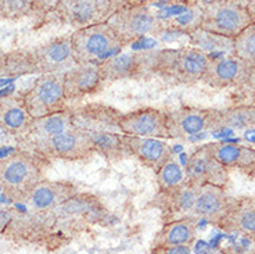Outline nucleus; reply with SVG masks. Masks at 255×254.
Segmentation results:
<instances>
[{"mask_svg": "<svg viewBox=\"0 0 255 254\" xmlns=\"http://www.w3.org/2000/svg\"><path fill=\"white\" fill-rule=\"evenodd\" d=\"M49 167V160L29 149L19 147L0 159V189L10 202L18 204L28 192L46 179Z\"/></svg>", "mask_w": 255, "mask_h": 254, "instance_id": "nucleus-1", "label": "nucleus"}, {"mask_svg": "<svg viewBox=\"0 0 255 254\" xmlns=\"http://www.w3.org/2000/svg\"><path fill=\"white\" fill-rule=\"evenodd\" d=\"M3 238L18 245H43L53 250L63 245L65 239L57 229V217L53 211H38L29 209L21 213L15 209L11 221L3 232Z\"/></svg>", "mask_w": 255, "mask_h": 254, "instance_id": "nucleus-2", "label": "nucleus"}, {"mask_svg": "<svg viewBox=\"0 0 255 254\" xmlns=\"http://www.w3.org/2000/svg\"><path fill=\"white\" fill-rule=\"evenodd\" d=\"M210 54L196 47L159 49L157 50L154 75L175 85H193L201 81Z\"/></svg>", "mask_w": 255, "mask_h": 254, "instance_id": "nucleus-3", "label": "nucleus"}, {"mask_svg": "<svg viewBox=\"0 0 255 254\" xmlns=\"http://www.w3.org/2000/svg\"><path fill=\"white\" fill-rule=\"evenodd\" d=\"M53 213L57 217L58 232L68 241L90 225L103 224L109 218V211L99 197L81 192L60 204Z\"/></svg>", "mask_w": 255, "mask_h": 254, "instance_id": "nucleus-4", "label": "nucleus"}, {"mask_svg": "<svg viewBox=\"0 0 255 254\" xmlns=\"http://www.w3.org/2000/svg\"><path fill=\"white\" fill-rule=\"evenodd\" d=\"M125 46L146 36H159L165 32L164 21L148 4H128L117 8L107 19Z\"/></svg>", "mask_w": 255, "mask_h": 254, "instance_id": "nucleus-5", "label": "nucleus"}, {"mask_svg": "<svg viewBox=\"0 0 255 254\" xmlns=\"http://www.w3.org/2000/svg\"><path fill=\"white\" fill-rule=\"evenodd\" d=\"M19 147L29 149L40 157L49 160L50 163L54 160L86 161L96 154L95 145L90 139L89 134L75 127L47 139L19 143Z\"/></svg>", "mask_w": 255, "mask_h": 254, "instance_id": "nucleus-6", "label": "nucleus"}, {"mask_svg": "<svg viewBox=\"0 0 255 254\" xmlns=\"http://www.w3.org/2000/svg\"><path fill=\"white\" fill-rule=\"evenodd\" d=\"M71 40L77 64L99 63L125 47L107 22L75 29L71 33Z\"/></svg>", "mask_w": 255, "mask_h": 254, "instance_id": "nucleus-7", "label": "nucleus"}, {"mask_svg": "<svg viewBox=\"0 0 255 254\" xmlns=\"http://www.w3.org/2000/svg\"><path fill=\"white\" fill-rule=\"evenodd\" d=\"M250 24L253 19L249 10L239 0H218L203 6L200 28L205 31L235 39Z\"/></svg>", "mask_w": 255, "mask_h": 254, "instance_id": "nucleus-8", "label": "nucleus"}, {"mask_svg": "<svg viewBox=\"0 0 255 254\" xmlns=\"http://www.w3.org/2000/svg\"><path fill=\"white\" fill-rule=\"evenodd\" d=\"M21 96L32 118L65 110L64 74H40L35 83Z\"/></svg>", "mask_w": 255, "mask_h": 254, "instance_id": "nucleus-9", "label": "nucleus"}, {"mask_svg": "<svg viewBox=\"0 0 255 254\" xmlns=\"http://www.w3.org/2000/svg\"><path fill=\"white\" fill-rule=\"evenodd\" d=\"M157 50H140L117 53L99 61V70L104 82L125 79H147L154 76Z\"/></svg>", "mask_w": 255, "mask_h": 254, "instance_id": "nucleus-10", "label": "nucleus"}, {"mask_svg": "<svg viewBox=\"0 0 255 254\" xmlns=\"http://www.w3.org/2000/svg\"><path fill=\"white\" fill-rule=\"evenodd\" d=\"M166 125L169 139H191L208 128H221V111L196 107L176 108L166 113Z\"/></svg>", "mask_w": 255, "mask_h": 254, "instance_id": "nucleus-11", "label": "nucleus"}, {"mask_svg": "<svg viewBox=\"0 0 255 254\" xmlns=\"http://www.w3.org/2000/svg\"><path fill=\"white\" fill-rule=\"evenodd\" d=\"M115 11L111 0H60L53 13L75 29L107 22Z\"/></svg>", "mask_w": 255, "mask_h": 254, "instance_id": "nucleus-12", "label": "nucleus"}, {"mask_svg": "<svg viewBox=\"0 0 255 254\" xmlns=\"http://www.w3.org/2000/svg\"><path fill=\"white\" fill-rule=\"evenodd\" d=\"M31 50L32 60L36 74H65L67 71L77 65L72 40L70 35H63L50 39L49 42L36 46Z\"/></svg>", "mask_w": 255, "mask_h": 254, "instance_id": "nucleus-13", "label": "nucleus"}, {"mask_svg": "<svg viewBox=\"0 0 255 254\" xmlns=\"http://www.w3.org/2000/svg\"><path fill=\"white\" fill-rule=\"evenodd\" d=\"M239 203L240 199L229 196L223 191L222 186L207 184L200 188L196 203L189 216L194 217L196 220L201 218L207 223L221 227Z\"/></svg>", "mask_w": 255, "mask_h": 254, "instance_id": "nucleus-14", "label": "nucleus"}, {"mask_svg": "<svg viewBox=\"0 0 255 254\" xmlns=\"http://www.w3.org/2000/svg\"><path fill=\"white\" fill-rule=\"evenodd\" d=\"M200 188L201 186L185 181L176 188L168 191H158L147 206L150 209L159 210L164 223L178 220L190 214L191 209L196 203Z\"/></svg>", "mask_w": 255, "mask_h": 254, "instance_id": "nucleus-15", "label": "nucleus"}, {"mask_svg": "<svg viewBox=\"0 0 255 254\" xmlns=\"http://www.w3.org/2000/svg\"><path fill=\"white\" fill-rule=\"evenodd\" d=\"M185 171L186 181L198 186L210 184L223 188L229 184L228 168L215 159L207 145L198 147L197 150L191 153L186 161Z\"/></svg>", "mask_w": 255, "mask_h": 254, "instance_id": "nucleus-16", "label": "nucleus"}, {"mask_svg": "<svg viewBox=\"0 0 255 254\" xmlns=\"http://www.w3.org/2000/svg\"><path fill=\"white\" fill-rule=\"evenodd\" d=\"M72 127L86 131L88 134H102V132H120V118L122 113L117 108L102 104L89 103L86 106L71 108Z\"/></svg>", "mask_w": 255, "mask_h": 254, "instance_id": "nucleus-17", "label": "nucleus"}, {"mask_svg": "<svg viewBox=\"0 0 255 254\" xmlns=\"http://www.w3.org/2000/svg\"><path fill=\"white\" fill-rule=\"evenodd\" d=\"M120 129L124 135L169 139L166 113L157 108H140L122 114L120 118Z\"/></svg>", "mask_w": 255, "mask_h": 254, "instance_id": "nucleus-18", "label": "nucleus"}, {"mask_svg": "<svg viewBox=\"0 0 255 254\" xmlns=\"http://www.w3.org/2000/svg\"><path fill=\"white\" fill-rule=\"evenodd\" d=\"M254 64L239 57L210 58V63L201 76V82L214 88H226L247 83Z\"/></svg>", "mask_w": 255, "mask_h": 254, "instance_id": "nucleus-19", "label": "nucleus"}, {"mask_svg": "<svg viewBox=\"0 0 255 254\" xmlns=\"http://www.w3.org/2000/svg\"><path fill=\"white\" fill-rule=\"evenodd\" d=\"M79 189L70 181H47L39 182L31 192H28L18 204L38 211H53L58 206L77 195Z\"/></svg>", "mask_w": 255, "mask_h": 254, "instance_id": "nucleus-20", "label": "nucleus"}, {"mask_svg": "<svg viewBox=\"0 0 255 254\" xmlns=\"http://www.w3.org/2000/svg\"><path fill=\"white\" fill-rule=\"evenodd\" d=\"M104 83L97 63L77 64L64 74L65 99L67 102H74L96 95L103 89Z\"/></svg>", "mask_w": 255, "mask_h": 254, "instance_id": "nucleus-21", "label": "nucleus"}, {"mask_svg": "<svg viewBox=\"0 0 255 254\" xmlns=\"http://www.w3.org/2000/svg\"><path fill=\"white\" fill-rule=\"evenodd\" d=\"M128 153L151 171L157 172L173 156L172 147L159 138L122 135Z\"/></svg>", "mask_w": 255, "mask_h": 254, "instance_id": "nucleus-22", "label": "nucleus"}, {"mask_svg": "<svg viewBox=\"0 0 255 254\" xmlns=\"http://www.w3.org/2000/svg\"><path fill=\"white\" fill-rule=\"evenodd\" d=\"M196 218L191 216L164 223V227L154 235L150 245V253H162L165 249L173 246L193 245L196 241Z\"/></svg>", "mask_w": 255, "mask_h": 254, "instance_id": "nucleus-23", "label": "nucleus"}, {"mask_svg": "<svg viewBox=\"0 0 255 254\" xmlns=\"http://www.w3.org/2000/svg\"><path fill=\"white\" fill-rule=\"evenodd\" d=\"M32 122L22 96L10 95L0 97V129L14 138H24Z\"/></svg>", "mask_w": 255, "mask_h": 254, "instance_id": "nucleus-24", "label": "nucleus"}, {"mask_svg": "<svg viewBox=\"0 0 255 254\" xmlns=\"http://www.w3.org/2000/svg\"><path fill=\"white\" fill-rule=\"evenodd\" d=\"M70 128H72V114H71V108L67 107L58 113H53V114L39 117V118H32L28 134L24 138H21L22 139L21 143L47 139L51 136L63 134Z\"/></svg>", "mask_w": 255, "mask_h": 254, "instance_id": "nucleus-25", "label": "nucleus"}, {"mask_svg": "<svg viewBox=\"0 0 255 254\" xmlns=\"http://www.w3.org/2000/svg\"><path fill=\"white\" fill-rule=\"evenodd\" d=\"M215 159L226 168H240L251 174L255 171V150L236 143H207Z\"/></svg>", "mask_w": 255, "mask_h": 254, "instance_id": "nucleus-26", "label": "nucleus"}, {"mask_svg": "<svg viewBox=\"0 0 255 254\" xmlns=\"http://www.w3.org/2000/svg\"><path fill=\"white\" fill-rule=\"evenodd\" d=\"M120 132H102L89 134L90 139L95 145L96 153H99L110 163H118L121 160L130 157Z\"/></svg>", "mask_w": 255, "mask_h": 254, "instance_id": "nucleus-27", "label": "nucleus"}, {"mask_svg": "<svg viewBox=\"0 0 255 254\" xmlns=\"http://www.w3.org/2000/svg\"><path fill=\"white\" fill-rule=\"evenodd\" d=\"M189 40L193 47H196L198 50L204 51V53H226L230 51L235 54V39L218 35L215 32L205 31L203 28H196L194 31H191L189 35Z\"/></svg>", "mask_w": 255, "mask_h": 254, "instance_id": "nucleus-28", "label": "nucleus"}, {"mask_svg": "<svg viewBox=\"0 0 255 254\" xmlns=\"http://www.w3.org/2000/svg\"><path fill=\"white\" fill-rule=\"evenodd\" d=\"M223 229H233L247 235H255V204L251 199H240V203L221 225Z\"/></svg>", "mask_w": 255, "mask_h": 254, "instance_id": "nucleus-29", "label": "nucleus"}, {"mask_svg": "<svg viewBox=\"0 0 255 254\" xmlns=\"http://www.w3.org/2000/svg\"><path fill=\"white\" fill-rule=\"evenodd\" d=\"M201 17H203V7L197 4V6H187L180 13L168 17L162 21L165 25V32L172 31L189 35L191 31H194L200 26Z\"/></svg>", "mask_w": 255, "mask_h": 254, "instance_id": "nucleus-30", "label": "nucleus"}, {"mask_svg": "<svg viewBox=\"0 0 255 254\" xmlns=\"http://www.w3.org/2000/svg\"><path fill=\"white\" fill-rule=\"evenodd\" d=\"M221 128L255 129V107L244 106L221 111Z\"/></svg>", "mask_w": 255, "mask_h": 254, "instance_id": "nucleus-31", "label": "nucleus"}, {"mask_svg": "<svg viewBox=\"0 0 255 254\" xmlns=\"http://www.w3.org/2000/svg\"><path fill=\"white\" fill-rule=\"evenodd\" d=\"M158 191H168L182 185L186 181L185 168L180 165L175 156L166 161L165 164L155 172Z\"/></svg>", "mask_w": 255, "mask_h": 254, "instance_id": "nucleus-32", "label": "nucleus"}, {"mask_svg": "<svg viewBox=\"0 0 255 254\" xmlns=\"http://www.w3.org/2000/svg\"><path fill=\"white\" fill-rule=\"evenodd\" d=\"M25 74H36L31 56V50L19 49V50L7 51L6 76H18L25 75Z\"/></svg>", "mask_w": 255, "mask_h": 254, "instance_id": "nucleus-33", "label": "nucleus"}, {"mask_svg": "<svg viewBox=\"0 0 255 254\" xmlns=\"http://www.w3.org/2000/svg\"><path fill=\"white\" fill-rule=\"evenodd\" d=\"M235 56L255 64V22L244 28L235 38Z\"/></svg>", "mask_w": 255, "mask_h": 254, "instance_id": "nucleus-34", "label": "nucleus"}, {"mask_svg": "<svg viewBox=\"0 0 255 254\" xmlns=\"http://www.w3.org/2000/svg\"><path fill=\"white\" fill-rule=\"evenodd\" d=\"M1 19H21L35 14V0H0Z\"/></svg>", "mask_w": 255, "mask_h": 254, "instance_id": "nucleus-35", "label": "nucleus"}, {"mask_svg": "<svg viewBox=\"0 0 255 254\" xmlns=\"http://www.w3.org/2000/svg\"><path fill=\"white\" fill-rule=\"evenodd\" d=\"M60 0H35V14H47L54 11Z\"/></svg>", "mask_w": 255, "mask_h": 254, "instance_id": "nucleus-36", "label": "nucleus"}, {"mask_svg": "<svg viewBox=\"0 0 255 254\" xmlns=\"http://www.w3.org/2000/svg\"><path fill=\"white\" fill-rule=\"evenodd\" d=\"M14 211H15V207H3V206H0V236L3 235L6 227L11 221Z\"/></svg>", "mask_w": 255, "mask_h": 254, "instance_id": "nucleus-37", "label": "nucleus"}, {"mask_svg": "<svg viewBox=\"0 0 255 254\" xmlns=\"http://www.w3.org/2000/svg\"><path fill=\"white\" fill-rule=\"evenodd\" d=\"M7 72V51L0 49V78L6 76Z\"/></svg>", "mask_w": 255, "mask_h": 254, "instance_id": "nucleus-38", "label": "nucleus"}, {"mask_svg": "<svg viewBox=\"0 0 255 254\" xmlns=\"http://www.w3.org/2000/svg\"><path fill=\"white\" fill-rule=\"evenodd\" d=\"M244 6L247 7V10H249L250 15H251L253 22H255V0H247V3H246Z\"/></svg>", "mask_w": 255, "mask_h": 254, "instance_id": "nucleus-39", "label": "nucleus"}, {"mask_svg": "<svg viewBox=\"0 0 255 254\" xmlns=\"http://www.w3.org/2000/svg\"><path fill=\"white\" fill-rule=\"evenodd\" d=\"M111 3L114 4L115 10L120 8V7L128 6V4H132V0H111Z\"/></svg>", "mask_w": 255, "mask_h": 254, "instance_id": "nucleus-40", "label": "nucleus"}, {"mask_svg": "<svg viewBox=\"0 0 255 254\" xmlns=\"http://www.w3.org/2000/svg\"><path fill=\"white\" fill-rule=\"evenodd\" d=\"M247 83L255 89V64H254V67H253L251 74H250V78H249V81H247Z\"/></svg>", "mask_w": 255, "mask_h": 254, "instance_id": "nucleus-41", "label": "nucleus"}, {"mask_svg": "<svg viewBox=\"0 0 255 254\" xmlns=\"http://www.w3.org/2000/svg\"><path fill=\"white\" fill-rule=\"evenodd\" d=\"M246 138H247V140L255 142V129H249V131L246 132Z\"/></svg>", "mask_w": 255, "mask_h": 254, "instance_id": "nucleus-42", "label": "nucleus"}, {"mask_svg": "<svg viewBox=\"0 0 255 254\" xmlns=\"http://www.w3.org/2000/svg\"><path fill=\"white\" fill-rule=\"evenodd\" d=\"M200 1V6H207V4H211V3H215L218 0H198Z\"/></svg>", "mask_w": 255, "mask_h": 254, "instance_id": "nucleus-43", "label": "nucleus"}, {"mask_svg": "<svg viewBox=\"0 0 255 254\" xmlns=\"http://www.w3.org/2000/svg\"><path fill=\"white\" fill-rule=\"evenodd\" d=\"M0 19H1V13H0Z\"/></svg>", "mask_w": 255, "mask_h": 254, "instance_id": "nucleus-44", "label": "nucleus"}]
</instances>
